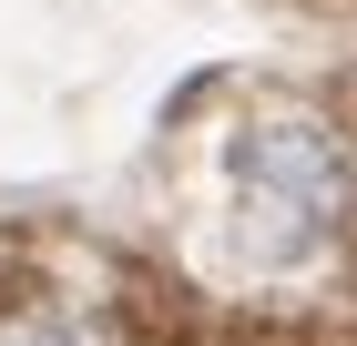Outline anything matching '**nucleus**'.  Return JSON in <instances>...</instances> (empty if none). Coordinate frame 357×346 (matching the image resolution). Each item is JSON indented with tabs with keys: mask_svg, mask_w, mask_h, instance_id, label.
Instances as JSON below:
<instances>
[{
	"mask_svg": "<svg viewBox=\"0 0 357 346\" xmlns=\"http://www.w3.org/2000/svg\"><path fill=\"white\" fill-rule=\"evenodd\" d=\"M225 184H235V235H245L266 265H286V255H306V244L337 224L347 163H337L327 123L266 102V112L235 123V143H225Z\"/></svg>",
	"mask_w": 357,
	"mask_h": 346,
	"instance_id": "1",
	"label": "nucleus"
}]
</instances>
